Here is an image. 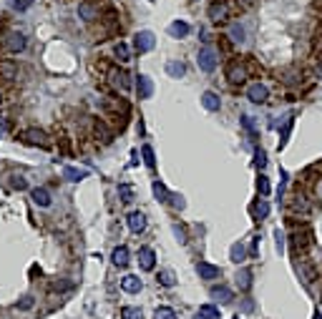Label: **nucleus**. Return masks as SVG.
<instances>
[{
  "mask_svg": "<svg viewBox=\"0 0 322 319\" xmlns=\"http://www.w3.org/2000/svg\"><path fill=\"white\" fill-rule=\"evenodd\" d=\"M93 133L101 138V143H111V131L103 126V121H96V123H93Z\"/></svg>",
  "mask_w": 322,
  "mask_h": 319,
  "instance_id": "26",
  "label": "nucleus"
},
{
  "mask_svg": "<svg viewBox=\"0 0 322 319\" xmlns=\"http://www.w3.org/2000/svg\"><path fill=\"white\" fill-rule=\"evenodd\" d=\"M121 319H141V309L139 307H123L121 309Z\"/></svg>",
  "mask_w": 322,
  "mask_h": 319,
  "instance_id": "35",
  "label": "nucleus"
},
{
  "mask_svg": "<svg viewBox=\"0 0 322 319\" xmlns=\"http://www.w3.org/2000/svg\"><path fill=\"white\" fill-rule=\"evenodd\" d=\"M78 15H81L83 20H88V23H91L93 18H98V8H96L93 3H88V0H86V3L78 5Z\"/></svg>",
  "mask_w": 322,
  "mask_h": 319,
  "instance_id": "18",
  "label": "nucleus"
},
{
  "mask_svg": "<svg viewBox=\"0 0 322 319\" xmlns=\"http://www.w3.org/2000/svg\"><path fill=\"white\" fill-rule=\"evenodd\" d=\"M267 96H269V91H267L264 83H252V86L247 88V98H249L252 103H264Z\"/></svg>",
  "mask_w": 322,
  "mask_h": 319,
  "instance_id": "10",
  "label": "nucleus"
},
{
  "mask_svg": "<svg viewBox=\"0 0 322 319\" xmlns=\"http://www.w3.org/2000/svg\"><path fill=\"white\" fill-rule=\"evenodd\" d=\"M156 279H159V284H161V287H174V284H176V276L171 274L169 269L159 271V276H156Z\"/></svg>",
  "mask_w": 322,
  "mask_h": 319,
  "instance_id": "28",
  "label": "nucleus"
},
{
  "mask_svg": "<svg viewBox=\"0 0 322 319\" xmlns=\"http://www.w3.org/2000/svg\"><path fill=\"white\" fill-rule=\"evenodd\" d=\"M197 317H199V319H222V317H219V309L214 307V304H202L199 312H197Z\"/></svg>",
  "mask_w": 322,
  "mask_h": 319,
  "instance_id": "22",
  "label": "nucleus"
},
{
  "mask_svg": "<svg viewBox=\"0 0 322 319\" xmlns=\"http://www.w3.org/2000/svg\"><path fill=\"white\" fill-rule=\"evenodd\" d=\"M290 209L294 211V214H302V216H307L310 211H312V201H310V196L305 194V191H294L292 194V199H290Z\"/></svg>",
  "mask_w": 322,
  "mask_h": 319,
  "instance_id": "4",
  "label": "nucleus"
},
{
  "mask_svg": "<svg viewBox=\"0 0 322 319\" xmlns=\"http://www.w3.org/2000/svg\"><path fill=\"white\" fill-rule=\"evenodd\" d=\"M320 176H322V161L310 163V166L305 168V174H302V179H305V181H315V179H320Z\"/></svg>",
  "mask_w": 322,
  "mask_h": 319,
  "instance_id": "21",
  "label": "nucleus"
},
{
  "mask_svg": "<svg viewBox=\"0 0 322 319\" xmlns=\"http://www.w3.org/2000/svg\"><path fill=\"white\" fill-rule=\"evenodd\" d=\"M237 279H239V287H242V289H249V284H252V282H249V279H252V274H249L247 269L237 276Z\"/></svg>",
  "mask_w": 322,
  "mask_h": 319,
  "instance_id": "40",
  "label": "nucleus"
},
{
  "mask_svg": "<svg viewBox=\"0 0 322 319\" xmlns=\"http://www.w3.org/2000/svg\"><path fill=\"white\" fill-rule=\"evenodd\" d=\"M154 196L159 199V201H169L171 199V194H169V188L161 184V181H154Z\"/></svg>",
  "mask_w": 322,
  "mask_h": 319,
  "instance_id": "29",
  "label": "nucleus"
},
{
  "mask_svg": "<svg viewBox=\"0 0 322 319\" xmlns=\"http://www.w3.org/2000/svg\"><path fill=\"white\" fill-rule=\"evenodd\" d=\"M63 176H66L68 181H83L86 176H88V171H83V168H76V166H66V168H63Z\"/></svg>",
  "mask_w": 322,
  "mask_h": 319,
  "instance_id": "20",
  "label": "nucleus"
},
{
  "mask_svg": "<svg viewBox=\"0 0 322 319\" xmlns=\"http://www.w3.org/2000/svg\"><path fill=\"white\" fill-rule=\"evenodd\" d=\"M290 246H292V251L297 254H305L310 246H312V229L310 226H302V229H297L292 237H290Z\"/></svg>",
  "mask_w": 322,
  "mask_h": 319,
  "instance_id": "1",
  "label": "nucleus"
},
{
  "mask_svg": "<svg viewBox=\"0 0 322 319\" xmlns=\"http://www.w3.org/2000/svg\"><path fill=\"white\" fill-rule=\"evenodd\" d=\"M141 279H139V276H134V274H126L123 276V279H121V289L123 292H128V294H139L141 292Z\"/></svg>",
  "mask_w": 322,
  "mask_h": 319,
  "instance_id": "15",
  "label": "nucleus"
},
{
  "mask_svg": "<svg viewBox=\"0 0 322 319\" xmlns=\"http://www.w3.org/2000/svg\"><path fill=\"white\" fill-rule=\"evenodd\" d=\"M33 5V0H13V8L18 10V13H23V10H28Z\"/></svg>",
  "mask_w": 322,
  "mask_h": 319,
  "instance_id": "39",
  "label": "nucleus"
},
{
  "mask_svg": "<svg viewBox=\"0 0 322 319\" xmlns=\"http://www.w3.org/2000/svg\"><path fill=\"white\" fill-rule=\"evenodd\" d=\"M18 138L23 141V143H28V146H40V148H48V146H51L46 131H40V129H26Z\"/></svg>",
  "mask_w": 322,
  "mask_h": 319,
  "instance_id": "3",
  "label": "nucleus"
},
{
  "mask_svg": "<svg viewBox=\"0 0 322 319\" xmlns=\"http://www.w3.org/2000/svg\"><path fill=\"white\" fill-rule=\"evenodd\" d=\"M169 201L174 204L176 209H184V199H181V196H176V194H171V199H169Z\"/></svg>",
  "mask_w": 322,
  "mask_h": 319,
  "instance_id": "46",
  "label": "nucleus"
},
{
  "mask_svg": "<svg viewBox=\"0 0 322 319\" xmlns=\"http://www.w3.org/2000/svg\"><path fill=\"white\" fill-rule=\"evenodd\" d=\"M206 13L211 18V23H227V20L232 18V5L229 3H219V0H217V3L209 5Z\"/></svg>",
  "mask_w": 322,
  "mask_h": 319,
  "instance_id": "5",
  "label": "nucleus"
},
{
  "mask_svg": "<svg viewBox=\"0 0 322 319\" xmlns=\"http://www.w3.org/2000/svg\"><path fill=\"white\" fill-rule=\"evenodd\" d=\"M118 191H121L123 201H131V186H118Z\"/></svg>",
  "mask_w": 322,
  "mask_h": 319,
  "instance_id": "44",
  "label": "nucleus"
},
{
  "mask_svg": "<svg viewBox=\"0 0 322 319\" xmlns=\"http://www.w3.org/2000/svg\"><path fill=\"white\" fill-rule=\"evenodd\" d=\"M292 126H294V118L290 116L287 123H285V129H282V133H280V148H285V143H287V138H290V131H292Z\"/></svg>",
  "mask_w": 322,
  "mask_h": 319,
  "instance_id": "34",
  "label": "nucleus"
},
{
  "mask_svg": "<svg viewBox=\"0 0 322 319\" xmlns=\"http://www.w3.org/2000/svg\"><path fill=\"white\" fill-rule=\"evenodd\" d=\"M136 91H139V98H151V93H154L151 78L144 76V73H139V76H136Z\"/></svg>",
  "mask_w": 322,
  "mask_h": 319,
  "instance_id": "12",
  "label": "nucleus"
},
{
  "mask_svg": "<svg viewBox=\"0 0 322 319\" xmlns=\"http://www.w3.org/2000/svg\"><path fill=\"white\" fill-rule=\"evenodd\" d=\"M141 156H144V163H146L148 168H154V166H156V159H154V148H151V146H144V148H141Z\"/></svg>",
  "mask_w": 322,
  "mask_h": 319,
  "instance_id": "31",
  "label": "nucleus"
},
{
  "mask_svg": "<svg viewBox=\"0 0 322 319\" xmlns=\"http://www.w3.org/2000/svg\"><path fill=\"white\" fill-rule=\"evenodd\" d=\"M166 73H169L171 78H181V76L186 73V66H184V63H179V60H169V63H166Z\"/></svg>",
  "mask_w": 322,
  "mask_h": 319,
  "instance_id": "23",
  "label": "nucleus"
},
{
  "mask_svg": "<svg viewBox=\"0 0 322 319\" xmlns=\"http://www.w3.org/2000/svg\"><path fill=\"white\" fill-rule=\"evenodd\" d=\"M189 23H184V20H174V23L169 26V33L174 35V38H184V35H189Z\"/></svg>",
  "mask_w": 322,
  "mask_h": 319,
  "instance_id": "19",
  "label": "nucleus"
},
{
  "mask_svg": "<svg viewBox=\"0 0 322 319\" xmlns=\"http://www.w3.org/2000/svg\"><path fill=\"white\" fill-rule=\"evenodd\" d=\"M111 76H114V80L118 83V86H121L123 91H128V88H131V80H128V73H123V71H114Z\"/></svg>",
  "mask_w": 322,
  "mask_h": 319,
  "instance_id": "30",
  "label": "nucleus"
},
{
  "mask_svg": "<svg viewBox=\"0 0 322 319\" xmlns=\"http://www.w3.org/2000/svg\"><path fill=\"white\" fill-rule=\"evenodd\" d=\"M211 296L214 299H219L222 304H227V302H232V289H227V287H211Z\"/></svg>",
  "mask_w": 322,
  "mask_h": 319,
  "instance_id": "25",
  "label": "nucleus"
},
{
  "mask_svg": "<svg viewBox=\"0 0 322 319\" xmlns=\"http://www.w3.org/2000/svg\"><path fill=\"white\" fill-rule=\"evenodd\" d=\"M13 188H18V191H23V188H28V181L23 179V176H13Z\"/></svg>",
  "mask_w": 322,
  "mask_h": 319,
  "instance_id": "42",
  "label": "nucleus"
},
{
  "mask_svg": "<svg viewBox=\"0 0 322 319\" xmlns=\"http://www.w3.org/2000/svg\"><path fill=\"white\" fill-rule=\"evenodd\" d=\"M128 229H131L134 234H141L146 229V216L141 214V211H131V214H128Z\"/></svg>",
  "mask_w": 322,
  "mask_h": 319,
  "instance_id": "16",
  "label": "nucleus"
},
{
  "mask_svg": "<svg viewBox=\"0 0 322 319\" xmlns=\"http://www.w3.org/2000/svg\"><path fill=\"white\" fill-rule=\"evenodd\" d=\"M242 123H244V129L254 136V123H252V118H249V116H242Z\"/></svg>",
  "mask_w": 322,
  "mask_h": 319,
  "instance_id": "45",
  "label": "nucleus"
},
{
  "mask_svg": "<svg viewBox=\"0 0 322 319\" xmlns=\"http://www.w3.org/2000/svg\"><path fill=\"white\" fill-rule=\"evenodd\" d=\"M202 106L206 111H219V106H222V101H219V96L214 93V91H206L204 96H202Z\"/></svg>",
  "mask_w": 322,
  "mask_h": 319,
  "instance_id": "17",
  "label": "nucleus"
},
{
  "mask_svg": "<svg viewBox=\"0 0 322 319\" xmlns=\"http://www.w3.org/2000/svg\"><path fill=\"white\" fill-rule=\"evenodd\" d=\"M33 304H35V302H33V296H23V299L18 302V309H20V312H30Z\"/></svg>",
  "mask_w": 322,
  "mask_h": 319,
  "instance_id": "38",
  "label": "nucleus"
},
{
  "mask_svg": "<svg viewBox=\"0 0 322 319\" xmlns=\"http://www.w3.org/2000/svg\"><path fill=\"white\" fill-rule=\"evenodd\" d=\"M254 163L260 166V168H264V166H267V154L262 151V148H260V151L254 154Z\"/></svg>",
  "mask_w": 322,
  "mask_h": 319,
  "instance_id": "41",
  "label": "nucleus"
},
{
  "mask_svg": "<svg viewBox=\"0 0 322 319\" xmlns=\"http://www.w3.org/2000/svg\"><path fill=\"white\" fill-rule=\"evenodd\" d=\"M26 46H28V40H26L23 33H10L5 38V51L8 53H20V51H26Z\"/></svg>",
  "mask_w": 322,
  "mask_h": 319,
  "instance_id": "7",
  "label": "nucleus"
},
{
  "mask_svg": "<svg viewBox=\"0 0 322 319\" xmlns=\"http://www.w3.org/2000/svg\"><path fill=\"white\" fill-rule=\"evenodd\" d=\"M134 48H136L139 53H148V51L154 48V33H148V30L136 33V38H134Z\"/></svg>",
  "mask_w": 322,
  "mask_h": 319,
  "instance_id": "8",
  "label": "nucleus"
},
{
  "mask_svg": "<svg viewBox=\"0 0 322 319\" xmlns=\"http://www.w3.org/2000/svg\"><path fill=\"white\" fill-rule=\"evenodd\" d=\"M114 53H116V58H118L121 63L128 60V46H126V43H116V51H114Z\"/></svg>",
  "mask_w": 322,
  "mask_h": 319,
  "instance_id": "36",
  "label": "nucleus"
},
{
  "mask_svg": "<svg viewBox=\"0 0 322 319\" xmlns=\"http://www.w3.org/2000/svg\"><path fill=\"white\" fill-rule=\"evenodd\" d=\"M197 271H199V276L202 279H219L222 276V269L219 266H214V264H209V262H197Z\"/></svg>",
  "mask_w": 322,
  "mask_h": 319,
  "instance_id": "11",
  "label": "nucleus"
},
{
  "mask_svg": "<svg viewBox=\"0 0 322 319\" xmlns=\"http://www.w3.org/2000/svg\"><path fill=\"white\" fill-rule=\"evenodd\" d=\"M154 319H176V312L171 309V307H159L154 312Z\"/></svg>",
  "mask_w": 322,
  "mask_h": 319,
  "instance_id": "33",
  "label": "nucleus"
},
{
  "mask_svg": "<svg viewBox=\"0 0 322 319\" xmlns=\"http://www.w3.org/2000/svg\"><path fill=\"white\" fill-rule=\"evenodd\" d=\"M33 204L35 206H40V209H48L51 204H53V199H51V194H48V188H43V186H38V188H33Z\"/></svg>",
  "mask_w": 322,
  "mask_h": 319,
  "instance_id": "14",
  "label": "nucleus"
},
{
  "mask_svg": "<svg viewBox=\"0 0 322 319\" xmlns=\"http://www.w3.org/2000/svg\"><path fill=\"white\" fill-rule=\"evenodd\" d=\"M267 214H269V204H267L264 199H260V201L252 204V216H254V219H264Z\"/></svg>",
  "mask_w": 322,
  "mask_h": 319,
  "instance_id": "24",
  "label": "nucleus"
},
{
  "mask_svg": "<svg viewBox=\"0 0 322 319\" xmlns=\"http://www.w3.org/2000/svg\"><path fill=\"white\" fill-rule=\"evenodd\" d=\"M139 264H141L144 271H151L156 266V254H154L151 246H141L139 249Z\"/></svg>",
  "mask_w": 322,
  "mask_h": 319,
  "instance_id": "9",
  "label": "nucleus"
},
{
  "mask_svg": "<svg viewBox=\"0 0 322 319\" xmlns=\"http://www.w3.org/2000/svg\"><path fill=\"white\" fill-rule=\"evenodd\" d=\"M249 78V71L242 60H232L227 66V80L232 83V86H242V83Z\"/></svg>",
  "mask_w": 322,
  "mask_h": 319,
  "instance_id": "2",
  "label": "nucleus"
},
{
  "mask_svg": "<svg viewBox=\"0 0 322 319\" xmlns=\"http://www.w3.org/2000/svg\"><path fill=\"white\" fill-rule=\"evenodd\" d=\"M111 259H114L116 266H126V264H128V249H126V246H116Z\"/></svg>",
  "mask_w": 322,
  "mask_h": 319,
  "instance_id": "27",
  "label": "nucleus"
},
{
  "mask_svg": "<svg viewBox=\"0 0 322 319\" xmlns=\"http://www.w3.org/2000/svg\"><path fill=\"white\" fill-rule=\"evenodd\" d=\"M232 40H237V43H242V40H244V28L234 26V28H232Z\"/></svg>",
  "mask_w": 322,
  "mask_h": 319,
  "instance_id": "43",
  "label": "nucleus"
},
{
  "mask_svg": "<svg viewBox=\"0 0 322 319\" xmlns=\"http://www.w3.org/2000/svg\"><path fill=\"white\" fill-rule=\"evenodd\" d=\"M299 276H302V282L305 284H312L317 279V269L310 259H299Z\"/></svg>",
  "mask_w": 322,
  "mask_h": 319,
  "instance_id": "13",
  "label": "nucleus"
},
{
  "mask_svg": "<svg viewBox=\"0 0 322 319\" xmlns=\"http://www.w3.org/2000/svg\"><path fill=\"white\" fill-rule=\"evenodd\" d=\"M315 319H322V314H320V312H317V314H315Z\"/></svg>",
  "mask_w": 322,
  "mask_h": 319,
  "instance_id": "47",
  "label": "nucleus"
},
{
  "mask_svg": "<svg viewBox=\"0 0 322 319\" xmlns=\"http://www.w3.org/2000/svg\"><path fill=\"white\" fill-rule=\"evenodd\" d=\"M197 63H199V68L204 73H211L214 68H217V53H214L211 48H202L199 55H197Z\"/></svg>",
  "mask_w": 322,
  "mask_h": 319,
  "instance_id": "6",
  "label": "nucleus"
},
{
  "mask_svg": "<svg viewBox=\"0 0 322 319\" xmlns=\"http://www.w3.org/2000/svg\"><path fill=\"white\" fill-rule=\"evenodd\" d=\"M257 188H260V194H262V196H267V194H269V181H267V176H264V174H262L260 179H257Z\"/></svg>",
  "mask_w": 322,
  "mask_h": 319,
  "instance_id": "37",
  "label": "nucleus"
},
{
  "mask_svg": "<svg viewBox=\"0 0 322 319\" xmlns=\"http://www.w3.org/2000/svg\"><path fill=\"white\" fill-rule=\"evenodd\" d=\"M244 257H247L244 246H242V244H234V246H232V262H234V264H242Z\"/></svg>",
  "mask_w": 322,
  "mask_h": 319,
  "instance_id": "32",
  "label": "nucleus"
}]
</instances>
